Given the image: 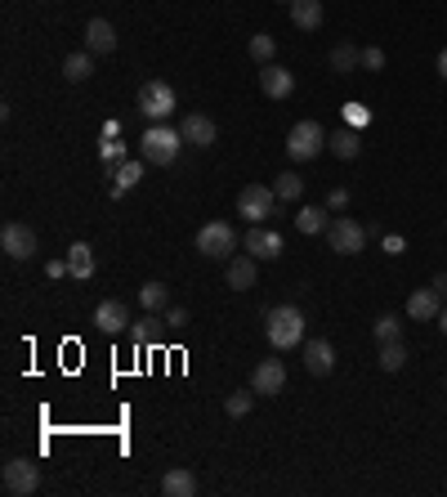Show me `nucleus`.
Wrapping results in <instances>:
<instances>
[{"mask_svg": "<svg viewBox=\"0 0 447 497\" xmlns=\"http://www.w3.org/2000/svg\"><path fill=\"white\" fill-rule=\"evenodd\" d=\"M264 336L273 349H295V345H305V314L295 310V305H277L264 314Z\"/></svg>", "mask_w": 447, "mask_h": 497, "instance_id": "nucleus-2", "label": "nucleus"}, {"mask_svg": "<svg viewBox=\"0 0 447 497\" xmlns=\"http://www.w3.org/2000/svg\"><path fill=\"white\" fill-rule=\"evenodd\" d=\"M273 193H277L282 202H295V197L305 193V180L295 175V171H282V175H277V184H273Z\"/></svg>", "mask_w": 447, "mask_h": 497, "instance_id": "nucleus-30", "label": "nucleus"}, {"mask_svg": "<svg viewBox=\"0 0 447 497\" xmlns=\"http://www.w3.org/2000/svg\"><path fill=\"white\" fill-rule=\"evenodd\" d=\"M327 247L336 251V256H358L362 247H367V229L353 220V216H331V225H327Z\"/></svg>", "mask_w": 447, "mask_h": 497, "instance_id": "nucleus-5", "label": "nucleus"}, {"mask_svg": "<svg viewBox=\"0 0 447 497\" xmlns=\"http://www.w3.org/2000/svg\"><path fill=\"white\" fill-rule=\"evenodd\" d=\"M112 180H117V197L125 193V188H134L139 180H143V162H121V166H112Z\"/></svg>", "mask_w": 447, "mask_h": 497, "instance_id": "nucleus-27", "label": "nucleus"}, {"mask_svg": "<svg viewBox=\"0 0 447 497\" xmlns=\"http://www.w3.org/2000/svg\"><path fill=\"white\" fill-rule=\"evenodd\" d=\"M0 251H5L10 260H32L36 256V233L19 220H10L5 229H0Z\"/></svg>", "mask_w": 447, "mask_h": 497, "instance_id": "nucleus-9", "label": "nucleus"}, {"mask_svg": "<svg viewBox=\"0 0 447 497\" xmlns=\"http://www.w3.org/2000/svg\"><path fill=\"white\" fill-rule=\"evenodd\" d=\"M179 149H184V134L170 130L166 121H153V126L139 134V157H143L148 166H170V162L179 157Z\"/></svg>", "mask_w": 447, "mask_h": 497, "instance_id": "nucleus-1", "label": "nucleus"}, {"mask_svg": "<svg viewBox=\"0 0 447 497\" xmlns=\"http://www.w3.org/2000/svg\"><path fill=\"white\" fill-rule=\"evenodd\" d=\"M139 112H143L148 121H170V112H175V90H170V81H143V90H139Z\"/></svg>", "mask_w": 447, "mask_h": 497, "instance_id": "nucleus-8", "label": "nucleus"}, {"mask_svg": "<svg viewBox=\"0 0 447 497\" xmlns=\"http://www.w3.org/2000/svg\"><path fill=\"white\" fill-rule=\"evenodd\" d=\"M86 50L90 54H112L117 50V27L108 19H90L86 23Z\"/></svg>", "mask_w": 447, "mask_h": 497, "instance_id": "nucleus-17", "label": "nucleus"}, {"mask_svg": "<svg viewBox=\"0 0 447 497\" xmlns=\"http://www.w3.org/2000/svg\"><path fill=\"white\" fill-rule=\"evenodd\" d=\"M362 67H367V73H381V67H385V50L381 45H367L362 50Z\"/></svg>", "mask_w": 447, "mask_h": 497, "instance_id": "nucleus-35", "label": "nucleus"}, {"mask_svg": "<svg viewBox=\"0 0 447 497\" xmlns=\"http://www.w3.org/2000/svg\"><path fill=\"white\" fill-rule=\"evenodd\" d=\"M45 273H49V278H63V273H67V260H49Z\"/></svg>", "mask_w": 447, "mask_h": 497, "instance_id": "nucleus-39", "label": "nucleus"}, {"mask_svg": "<svg viewBox=\"0 0 447 497\" xmlns=\"http://www.w3.org/2000/svg\"><path fill=\"white\" fill-rule=\"evenodd\" d=\"M90 73H95V54H90V50H81V54H67V58H63V77H67L72 86H81Z\"/></svg>", "mask_w": 447, "mask_h": 497, "instance_id": "nucleus-25", "label": "nucleus"}, {"mask_svg": "<svg viewBox=\"0 0 447 497\" xmlns=\"http://www.w3.org/2000/svg\"><path fill=\"white\" fill-rule=\"evenodd\" d=\"M0 479H5L10 497H32L41 488V466L27 462V457H10L5 466H0Z\"/></svg>", "mask_w": 447, "mask_h": 497, "instance_id": "nucleus-7", "label": "nucleus"}, {"mask_svg": "<svg viewBox=\"0 0 447 497\" xmlns=\"http://www.w3.org/2000/svg\"><path fill=\"white\" fill-rule=\"evenodd\" d=\"M260 90H264L269 99H291L295 77L286 73V67H277V63H264V67H260Z\"/></svg>", "mask_w": 447, "mask_h": 497, "instance_id": "nucleus-15", "label": "nucleus"}, {"mask_svg": "<svg viewBox=\"0 0 447 497\" xmlns=\"http://www.w3.org/2000/svg\"><path fill=\"white\" fill-rule=\"evenodd\" d=\"M246 50H251V58H255V63H260V67H264V63H273V50H277V41H273V36H269V32H255V36H251V45H246Z\"/></svg>", "mask_w": 447, "mask_h": 497, "instance_id": "nucleus-31", "label": "nucleus"}, {"mask_svg": "<svg viewBox=\"0 0 447 497\" xmlns=\"http://www.w3.org/2000/svg\"><path fill=\"white\" fill-rule=\"evenodd\" d=\"M197 251H201L206 260H233V251H238V229H233L229 220H210V225H201Z\"/></svg>", "mask_w": 447, "mask_h": 497, "instance_id": "nucleus-4", "label": "nucleus"}, {"mask_svg": "<svg viewBox=\"0 0 447 497\" xmlns=\"http://www.w3.org/2000/svg\"><path fill=\"white\" fill-rule=\"evenodd\" d=\"M90 273H95V247L72 242L67 247V278H90Z\"/></svg>", "mask_w": 447, "mask_h": 497, "instance_id": "nucleus-23", "label": "nucleus"}, {"mask_svg": "<svg viewBox=\"0 0 447 497\" xmlns=\"http://www.w3.org/2000/svg\"><path fill=\"white\" fill-rule=\"evenodd\" d=\"M197 488H201V484H197V475H193L188 466H170L166 479H162V493H166V497H197Z\"/></svg>", "mask_w": 447, "mask_h": 497, "instance_id": "nucleus-19", "label": "nucleus"}, {"mask_svg": "<svg viewBox=\"0 0 447 497\" xmlns=\"http://www.w3.org/2000/svg\"><path fill=\"white\" fill-rule=\"evenodd\" d=\"M242 247H246V256H255V260H277V256L286 251L282 233H273V229H264V225H251V233L242 238Z\"/></svg>", "mask_w": 447, "mask_h": 497, "instance_id": "nucleus-11", "label": "nucleus"}, {"mask_svg": "<svg viewBox=\"0 0 447 497\" xmlns=\"http://www.w3.org/2000/svg\"><path fill=\"white\" fill-rule=\"evenodd\" d=\"M95 327H99V332H108V336H121V332L130 327V310H125V301H99V310H95Z\"/></svg>", "mask_w": 447, "mask_h": 497, "instance_id": "nucleus-14", "label": "nucleus"}, {"mask_svg": "<svg viewBox=\"0 0 447 497\" xmlns=\"http://www.w3.org/2000/svg\"><path fill=\"white\" fill-rule=\"evenodd\" d=\"M179 134H184V144H193V149H210L215 139H219L215 121H210V117H201V112H188V117L179 121Z\"/></svg>", "mask_w": 447, "mask_h": 497, "instance_id": "nucleus-12", "label": "nucleus"}, {"mask_svg": "<svg viewBox=\"0 0 447 497\" xmlns=\"http://www.w3.org/2000/svg\"><path fill=\"white\" fill-rule=\"evenodd\" d=\"M103 162H108V171L125 162V144H121V139H117V134H112V139H108V144H103Z\"/></svg>", "mask_w": 447, "mask_h": 497, "instance_id": "nucleus-34", "label": "nucleus"}, {"mask_svg": "<svg viewBox=\"0 0 447 497\" xmlns=\"http://www.w3.org/2000/svg\"><path fill=\"white\" fill-rule=\"evenodd\" d=\"M130 340H134V345H153V340H157V318L134 323V327H130Z\"/></svg>", "mask_w": 447, "mask_h": 497, "instance_id": "nucleus-33", "label": "nucleus"}, {"mask_svg": "<svg viewBox=\"0 0 447 497\" xmlns=\"http://www.w3.org/2000/svg\"><path fill=\"white\" fill-rule=\"evenodd\" d=\"M251 408H255V390H251V394H242V390H238V394L224 399V412H229V417H246Z\"/></svg>", "mask_w": 447, "mask_h": 497, "instance_id": "nucleus-32", "label": "nucleus"}, {"mask_svg": "<svg viewBox=\"0 0 447 497\" xmlns=\"http://www.w3.org/2000/svg\"><path fill=\"white\" fill-rule=\"evenodd\" d=\"M139 305H143L148 314L166 310V305H170V287H166V282H143V287H139Z\"/></svg>", "mask_w": 447, "mask_h": 497, "instance_id": "nucleus-26", "label": "nucleus"}, {"mask_svg": "<svg viewBox=\"0 0 447 497\" xmlns=\"http://www.w3.org/2000/svg\"><path fill=\"white\" fill-rule=\"evenodd\" d=\"M305 368H309V377H331V368H336V345L322 340V336L305 340Z\"/></svg>", "mask_w": 447, "mask_h": 497, "instance_id": "nucleus-13", "label": "nucleus"}, {"mask_svg": "<svg viewBox=\"0 0 447 497\" xmlns=\"http://www.w3.org/2000/svg\"><path fill=\"white\" fill-rule=\"evenodd\" d=\"M322 19H327L322 0H291V23L300 27V32H318Z\"/></svg>", "mask_w": 447, "mask_h": 497, "instance_id": "nucleus-18", "label": "nucleus"}, {"mask_svg": "<svg viewBox=\"0 0 447 497\" xmlns=\"http://www.w3.org/2000/svg\"><path fill=\"white\" fill-rule=\"evenodd\" d=\"M385 251H390V256H398V251H403V238H398V233H394V238H385Z\"/></svg>", "mask_w": 447, "mask_h": 497, "instance_id": "nucleus-40", "label": "nucleus"}, {"mask_svg": "<svg viewBox=\"0 0 447 497\" xmlns=\"http://www.w3.org/2000/svg\"><path fill=\"white\" fill-rule=\"evenodd\" d=\"M371 336H376V345H390V340H403V323L394 314H381L376 327H371Z\"/></svg>", "mask_w": 447, "mask_h": 497, "instance_id": "nucleus-29", "label": "nucleus"}, {"mask_svg": "<svg viewBox=\"0 0 447 497\" xmlns=\"http://www.w3.org/2000/svg\"><path fill=\"white\" fill-rule=\"evenodd\" d=\"M322 149H327V130L318 121H295L291 126V134H286V157L291 162H314Z\"/></svg>", "mask_w": 447, "mask_h": 497, "instance_id": "nucleus-3", "label": "nucleus"}, {"mask_svg": "<svg viewBox=\"0 0 447 497\" xmlns=\"http://www.w3.org/2000/svg\"><path fill=\"white\" fill-rule=\"evenodd\" d=\"M349 206V188H331L327 193V210H345Z\"/></svg>", "mask_w": 447, "mask_h": 497, "instance_id": "nucleus-36", "label": "nucleus"}, {"mask_svg": "<svg viewBox=\"0 0 447 497\" xmlns=\"http://www.w3.org/2000/svg\"><path fill=\"white\" fill-rule=\"evenodd\" d=\"M443 229H447V225H443Z\"/></svg>", "mask_w": 447, "mask_h": 497, "instance_id": "nucleus-43", "label": "nucleus"}, {"mask_svg": "<svg viewBox=\"0 0 447 497\" xmlns=\"http://www.w3.org/2000/svg\"><path fill=\"white\" fill-rule=\"evenodd\" d=\"M327 225H331V210H327V206H305V210H295V229H300L305 238L327 233Z\"/></svg>", "mask_w": 447, "mask_h": 497, "instance_id": "nucleus-21", "label": "nucleus"}, {"mask_svg": "<svg viewBox=\"0 0 447 497\" xmlns=\"http://www.w3.org/2000/svg\"><path fill=\"white\" fill-rule=\"evenodd\" d=\"M381 368H385V372H403V368H407V345H403V340L381 345Z\"/></svg>", "mask_w": 447, "mask_h": 497, "instance_id": "nucleus-28", "label": "nucleus"}, {"mask_svg": "<svg viewBox=\"0 0 447 497\" xmlns=\"http://www.w3.org/2000/svg\"><path fill=\"white\" fill-rule=\"evenodd\" d=\"M443 292H434V287H416L412 296H407V318L412 323H425V318H438L443 314V301H438Z\"/></svg>", "mask_w": 447, "mask_h": 497, "instance_id": "nucleus-16", "label": "nucleus"}, {"mask_svg": "<svg viewBox=\"0 0 447 497\" xmlns=\"http://www.w3.org/2000/svg\"><path fill=\"white\" fill-rule=\"evenodd\" d=\"M438 77H443V81H447V45H443V50H438Z\"/></svg>", "mask_w": 447, "mask_h": 497, "instance_id": "nucleus-41", "label": "nucleus"}, {"mask_svg": "<svg viewBox=\"0 0 447 497\" xmlns=\"http://www.w3.org/2000/svg\"><path fill=\"white\" fill-rule=\"evenodd\" d=\"M438 327H443V336H447V305H443V314H438Z\"/></svg>", "mask_w": 447, "mask_h": 497, "instance_id": "nucleus-42", "label": "nucleus"}, {"mask_svg": "<svg viewBox=\"0 0 447 497\" xmlns=\"http://www.w3.org/2000/svg\"><path fill=\"white\" fill-rule=\"evenodd\" d=\"M327 63H331V73L349 77V73H358V67H362V50H358V45H349V41H340V45H331Z\"/></svg>", "mask_w": 447, "mask_h": 497, "instance_id": "nucleus-22", "label": "nucleus"}, {"mask_svg": "<svg viewBox=\"0 0 447 497\" xmlns=\"http://www.w3.org/2000/svg\"><path fill=\"white\" fill-rule=\"evenodd\" d=\"M277 202H282V197H277L269 184H246V188L238 193V216L251 220V225H264L273 210H277Z\"/></svg>", "mask_w": 447, "mask_h": 497, "instance_id": "nucleus-6", "label": "nucleus"}, {"mask_svg": "<svg viewBox=\"0 0 447 497\" xmlns=\"http://www.w3.org/2000/svg\"><path fill=\"white\" fill-rule=\"evenodd\" d=\"M282 386H286V363H282V359H264V363H255V372H251V390H255V394L277 399V394H282Z\"/></svg>", "mask_w": 447, "mask_h": 497, "instance_id": "nucleus-10", "label": "nucleus"}, {"mask_svg": "<svg viewBox=\"0 0 447 497\" xmlns=\"http://www.w3.org/2000/svg\"><path fill=\"white\" fill-rule=\"evenodd\" d=\"M255 278H260L255 256H233V260H229V287H233V292H251Z\"/></svg>", "mask_w": 447, "mask_h": 497, "instance_id": "nucleus-20", "label": "nucleus"}, {"mask_svg": "<svg viewBox=\"0 0 447 497\" xmlns=\"http://www.w3.org/2000/svg\"><path fill=\"white\" fill-rule=\"evenodd\" d=\"M166 323H170V327H184V323H188V310H184V305H175V310H170V318H166Z\"/></svg>", "mask_w": 447, "mask_h": 497, "instance_id": "nucleus-38", "label": "nucleus"}, {"mask_svg": "<svg viewBox=\"0 0 447 497\" xmlns=\"http://www.w3.org/2000/svg\"><path fill=\"white\" fill-rule=\"evenodd\" d=\"M327 149L340 157V162H353L358 153H362V139H358V130H336V134H327Z\"/></svg>", "mask_w": 447, "mask_h": 497, "instance_id": "nucleus-24", "label": "nucleus"}, {"mask_svg": "<svg viewBox=\"0 0 447 497\" xmlns=\"http://www.w3.org/2000/svg\"><path fill=\"white\" fill-rule=\"evenodd\" d=\"M345 121H353V126H367V108H362V103H345Z\"/></svg>", "mask_w": 447, "mask_h": 497, "instance_id": "nucleus-37", "label": "nucleus"}]
</instances>
